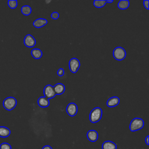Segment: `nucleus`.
I'll return each mask as SVG.
<instances>
[{"label":"nucleus","mask_w":149,"mask_h":149,"mask_svg":"<svg viewBox=\"0 0 149 149\" xmlns=\"http://www.w3.org/2000/svg\"><path fill=\"white\" fill-rule=\"evenodd\" d=\"M31 54L34 59H38L41 58L42 55V52L41 50L38 48H34L31 51Z\"/></svg>","instance_id":"16"},{"label":"nucleus","mask_w":149,"mask_h":149,"mask_svg":"<svg viewBox=\"0 0 149 149\" xmlns=\"http://www.w3.org/2000/svg\"><path fill=\"white\" fill-rule=\"evenodd\" d=\"M148 138H149V136H147V137H146V139H145V141H146V143L147 145H148L149 144V143H148Z\"/></svg>","instance_id":"26"},{"label":"nucleus","mask_w":149,"mask_h":149,"mask_svg":"<svg viewBox=\"0 0 149 149\" xmlns=\"http://www.w3.org/2000/svg\"><path fill=\"white\" fill-rule=\"evenodd\" d=\"M119 98L118 97L114 96L109 98L107 102V105L109 107H113L118 105L119 103Z\"/></svg>","instance_id":"11"},{"label":"nucleus","mask_w":149,"mask_h":149,"mask_svg":"<svg viewBox=\"0 0 149 149\" xmlns=\"http://www.w3.org/2000/svg\"><path fill=\"white\" fill-rule=\"evenodd\" d=\"M126 52L124 48L120 47L115 48L113 51V56L116 60L122 61L126 57Z\"/></svg>","instance_id":"4"},{"label":"nucleus","mask_w":149,"mask_h":149,"mask_svg":"<svg viewBox=\"0 0 149 149\" xmlns=\"http://www.w3.org/2000/svg\"><path fill=\"white\" fill-rule=\"evenodd\" d=\"M54 92L55 94L61 95L63 94L65 90V86L62 83H57L54 86H53Z\"/></svg>","instance_id":"10"},{"label":"nucleus","mask_w":149,"mask_h":149,"mask_svg":"<svg viewBox=\"0 0 149 149\" xmlns=\"http://www.w3.org/2000/svg\"><path fill=\"white\" fill-rule=\"evenodd\" d=\"M117 147L115 143L111 141H105L102 145V149H116Z\"/></svg>","instance_id":"14"},{"label":"nucleus","mask_w":149,"mask_h":149,"mask_svg":"<svg viewBox=\"0 0 149 149\" xmlns=\"http://www.w3.org/2000/svg\"><path fill=\"white\" fill-rule=\"evenodd\" d=\"M87 137L91 142L95 141L98 138V134L95 130H90L87 133Z\"/></svg>","instance_id":"9"},{"label":"nucleus","mask_w":149,"mask_h":149,"mask_svg":"<svg viewBox=\"0 0 149 149\" xmlns=\"http://www.w3.org/2000/svg\"><path fill=\"white\" fill-rule=\"evenodd\" d=\"M24 44L26 47L29 48H32L34 47L36 44V41L34 37L31 34H27L24 38Z\"/></svg>","instance_id":"7"},{"label":"nucleus","mask_w":149,"mask_h":149,"mask_svg":"<svg viewBox=\"0 0 149 149\" xmlns=\"http://www.w3.org/2000/svg\"><path fill=\"white\" fill-rule=\"evenodd\" d=\"M44 97H45L48 100L54 97L56 94L54 92L53 86L50 84L47 85L44 88Z\"/></svg>","instance_id":"6"},{"label":"nucleus","mask_w":149,"mask_h":149,"mask_svg":"<svg viewBox=\"0 0 149 149\" xmlns=\"http://www.w3.org/2000/svg\"><path fill=\"white\" fill-rule=\"evenodd\" d=\"M38 105L41 108L48 107L49 105V101L45 97H40L38 100Z\"/></svg>","instance_id":"13"},{"label":"nucleus","mask_w":149,"mask_h":149,"mask_svg":"<svg viewBox=\"0 0 149 149\" xmlns=\"http://www.w3.org/2000/svg\"><path fill=\"white\" fill-rule=\"evenodd\" d=\"M0 149H12V147L8 143H2L0 144Z\"/></svg>","instance_id":"21"},{"label":"nucleus","mask_w":149,"mask_h":149,"mask_svg":"<svg viewBox=\"0 0 149 149\" xmlns=\"http://www.w3.org/2000/svg\"><path fill=\"white\" fill-rule=\"evenodd\" d=\"M113 2V0H111V1H107V3H112Z\"/></svg>","instance_id":"27"},{"label":"nucleus","mask_w":149,"mask_h":149,"mask_svg":"<svg viewBox=\"0 0 149 149\" xmlns=\"http://www.w3.org/2000/svg\"><path fill=\"white\" fill-rule=\"evenodd\" d=\"M94 6L97 8H100L103 7L107 3V1L104 0H95L93 2Z\"/></svg>","instance_id":"19"},{"label":"nucleus","mask_w":149,"mask_h":149,"mask_svg":"<svg viewBox=\"0 0 149 149\" xmlns=\"http://www.w3.org/2000/svg\"><path fill=\"white\" fill-rule=\"evenodd\" d=\"M31 8L29 5H24L21 8V12L22 14L25 16H29L31 13Z\"/></svg>","instance_id":"18"},{"label":"nucleus","mask_w":149,"mask_h":149,"mask_svg":"<svg viewBox=\"0 0 149 149\" xmlns=\"http://www.w3.org/2000/svg\"><path fill=\"white\" fill-rule=\"evenodd\" d=\"M130 5V2L128 0H120L118 3V7L122 10L126 9Z\"/></svg>","instance_id":"17"},{"label":"nucleus","mask_w":149,"mask_h":149,"mask_svg":"<svg viewBox=\"0 0 149 149\" xmlns=\"http://www.w3.org/2000/svg\"><path fill=\"white\" fill-rule=\"evenodd\" d=\"M51 16L54 20H56L57 19H58V17L59 16V15L57 12H54L51 13Z\"/></svg>","instance_id":"22"},{"label":"nucleus","mask_w":149,"mask_h":149,"mask_svg":"<svg viewBox=\"0 0 149 149\" xmlns=\"http://www.w3.org/2000/svg\"><path fill=\"white\" fill-rule=\"evenodd\" d=\"M66 112L70 116H74L76 115L77 112V107L76 104L73 102L69 104L66 107Z\"/></svg>","instance_id":"8"},{"label":"nucleus","mask_w":149,"mask_h":149,"mask_svg":"<svg viewBox=\"0 0 149 149\" xmlns=\"http://www.w3.org/2000/svg\"><path fill=\"white\" fill-rule=\"evenodd\" d=\"M102 114V111L100 108L97 107L94 108L93 110H91V111L90 113V115H89L90 121L91 123L98 122L101 119Z\"/></svg>","instance_id":"1"},{"label":"nucleus","mask_w":149,"mask_h":149,"mask_svg":"<svg viewBox=\"0 0 149 149\" xmlns=\"http://www.w3.org/2000/svg\"><path fill=\"white\" fill-rule=\"evenodd\" d=\"M10 134V130L6 127L0 126V137L2 138H6L8 137Z\"/></svg>","instance_id":"15"},{"label":"nucleus","mask_w":149,"mask_h":149,"mask_svg":"<svg viewBox=\"0 0 149 149\" xmlns=\"http://www.w3.org/2000/svg\"><path fill=\"white\" fill-rule=\"evenodd\" d=\"M65 74V71H64V69H62V68H59L57 72V74L61 77V76H63Z\"/></svg>","instance_id":"23"},{"label":"nucleus","mask_w":149,"mask_h":149,"mask_svg":"<svg viewBox=\"0 0 149 149\" xmlns=\"http://www.w3.org/2000/svg\"><path fill=\"white\" fill-rule=\"evenodd\" d=\"M17 104V101L13 97L6 98L3 101V106L8 111H11L15 108Z\"/></svg>","instance_id":"3"},{"label":"nucleus","mask_w":149,"mask_h":149,"mask_svg":"<svg viewBox=\"0 0 149 149\" xmlns=\"http://www.w3.org/2000/svg\"><path fill=\"white\" fill-rule=\"evenodd\" d=\"M148 0H144L143 1V5L144 6V8L147 9L148 10L149 9V5H148Z\"/></svg>","instance_id":"24"},{"label":"nucleus","mask_w":149,"mask_h":149,"mask_svg":"<svg viewBox=\"0 0 149 149\" xmlns=\"http://www.w3.org/2000/svg\"><path fill=\"white\" fill-rule=\"evenodd\" d=\"M80 61L77 58H73L70 59L69 62V67L71 72L73 73H76L78 70L79 68H80Z\"/></svg>","instance_id":"5"},{"label":"nucleus","mask_w":149,"mask_h":149,"mask_svg":"<svg viewBox=\"0 0 149 149\" xmlns=\"http://www.w3.org/2000/svg\"><path fill=\"white\" fill-rule=\"evenodd\" d=\"M47 23H48V21L46 19L43 18H39L35 20L33 22V24L36 28H40L46 25Z\"/></svg>","instance_id":"12"},{"label":"nucleus","mask_w":149,"mask_h":149,"mask_svg":"<svg viewBox=\"0 0 149 149\" xmlns=\"http://www.w3.org/2000/svg\"><path fill=\"white\" fill-rule=\"evenodd\" d=\"M8 5L11 9H15L17 6V1L16 0H9L8 1Z\"/></svg>","instance_id":"20"},{"label":"nucleus","mask_w":149,"mask_h":149,"mask_svg":"<svg viewBox=\"0 0 149 149\" xmlns=\"http://www.w3.org/2000/svg\"><path fill=\"white\" fill-rule=\"evenodd\" d=\"M42 149H52V148L50 146H48V145H46V146H44Z\"/></svg>","instance_id":"25"},{"label":"nucleus","mask_w":149,"mask_h":149,"mask_svg":"<svg viewBox=\"0 0 149 149\" xmlns=\"http://www.w3.org/2000/svg\"><path fill=\"white\" fill-rule=\"evenodd\" d=\"M144 126V120L139 118H135L132 120L130 125L129 129L132 132H135L141 129Z\"/></svg>","instance_id":"2"}]
</instances>
